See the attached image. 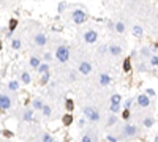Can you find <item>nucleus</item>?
Listing matches in <instances>:
<instances>
[{
  "mask_svg": "<svg viewBox=\"0 0 158 142\" xmlns=\"http://www.w3.org/2000/svg\"><path fill=\"white\" fill-rule=\"evenodd\" d=\"M149 60H150V66H158V55L156 54H152Z\"/></svg>",
  "mask_w": 158,
  "mask_h": 142,
  "instance_id": "nucleus-31",
  "label": "nucleus"
},
{
  "mask_svg": "<svg viewBox=\"0 0 158 142\" xmlns=\"http://www.w3.org/2000/svg\"><path fill=\"white\" fill-rule=\"evenodd\" d=\"M138 133H139V130H138V126H136V125H130V123H127L125 126H123V136L128 137V139L136 137V136H138Z\"/></svg>",
  "mask_w": 158,
  "mask_h": 142,
  "instance_id": "nucleus-4",
  "label": "nucleus"
},
{
  "mask_svg": "<svg viewBox=\"0 0 158 142\" xmlns=\"http://www.w3.org/2000/svg\"><path fill=\"white\" fill-rule=\"evenodd\" d=\"M111 76L109 74H106V73H103V74H100V79H98V82H100V85L101 87H108L109 84H111Z\"/></svg>",
  "mask_w": 158,
  "mask_h": 142,
  "instance_id": "nucleus-10",
  "label": "nucleus"
},
{
  "mask_svg": "<svg viewBox=\"0 0 158 142\" xmlns=\"http://www.w3.org/2000/svg\"><path fill=\"white\" fill-rule=\"evenodd\" d=\"M146 93H147L150 98H152V96H155V90H153V89H146Z\"/></svg>",
  "mask_w": 158,
  "mask_h": 142,
  "instance_id": "nucleus-42",
  "label": "nucleus"
},
{
  "mask_svg": "<svg viewBox=\"0 0 158 142\" xmlns=\"http://www.w3.org/2000/svg\"><path fill=\"white\" fill-rule=\"evenodd\" d=\"M49 81H51V74H49V71H46V73L41 74V79H40V84H41V85L49 84Z\"/></svg>",
  "mask_w": 158,
  "mask_h": 142,
  "instance_id": "nucleus-19",
  "label": "nucleus"
},
{
  "mask_svg": "<svg viewBox=\"0 0 158 142\" xmlns=\"http://www.w3.org/2000/svg\"><path fill=\"white\" fill-rule=\"evenodd\" d=\"M131 69H133V65H131V57H127V59L123 60V71H125V73H130Z\"/></svg>",
  "mask_w": 158,
  "mask_h": 142,
  "instance_id": "nucleus-14",
  "label": "nucleus"
},
{
  "mask_svg": "<svg viewBox=\"0 0 158 142\" xmlns=\"http://www.w3.org/2000/svg\"><path fill=\"white\" fill-rule=\"evenodd\" d=\"M68 77H70V81H76V73H74V71H71V73L68 74Z\"/></svg>",
  "mask_w": 158,
  "mask_h": 142,
  "instance_id": "nucleus-46",
  "label": "nucleus"
},
{
  "mask_svg": "<svg viewBox=\"0 0 158 142\" xmlns=\"http://www.w3.org/2000/svg\"><path fill=\"white\" fill-rule=\"evenodd\" d=\"M153 123H155V120H153L152 117L144 118V126H146V128H152V126H153Z\"/></svg>",
  "mask_w": 158,
  "mask_h": 142,
  "instance_id": "nucleus-30",
  "label": "nucleus"
},
{
  "mask_svg": "<svg viewBox=\"0 0 158 142\" xmlns=\"http://www.w3.org/2000/svg\"><path fill=\"white\" fill-rule=\"evenodd\" d=\"M11 108V98L6 93H0V111H8Z\"/></svg>",
  "mask_w": 158,
  "mask_h": 142,
  "instance_id": "nucleus-6",
  "label": "nucleus"
},
{
  "mask_svg": "<svg viewBox=\"0 0 158 142\" xmlns=\"http://www.w3.org/2000/svg\"><path fill=\"white\" fill-rule=\"evenodd\" d=\"M106 140H109V142H117V140H119V137L112 136V134H108V136H106Z\"/></svg>",
  "mask_w": 158,
  "mask_h": 142,
  "instance_id": "nucleus-38",
  "label": "nucleus"
},
{
  "mask_svg": "<svg viewBox=\"0 0 158 142\" xmlns=\"http://www.w3.org/2000/svg\"><path fill=\"white\" fill-rule=\"evenodd\" d=\"M37 71H38V73L40 74H43V73H46V71H49V63H40V66L37 68Z\"/></svg>",
  "mask_w": 158,
  "mask_h": 142,
  "instance_id": "nucleus-25",
  "label": "nucleus"
},
{
  "mask_svg": "<svg viewBox=\"0 0 158 142\" xmlns=\"http://www.w3.org/2000/svg\"><path fill=\"white\" fill-rule=\"evenodd\" d=\"M33 43H35L37 46H44L47 43V37L44 33H38V35H35V38H33Z\"/></svg>",
  "mask_w": 158,
  "mask_h": 142,
  "instance_id": "nucleus-9",
  "label": "nucleus"
},
{
  "mask_svg": "<svg viewBox=\"0 0 158 142\" xmlns=\"http://www.w3.org/2000/svg\"><path fill=\"white\" fill-rule=\"evenodd\" d=\"M120 109H122V103H111V106H109V111L112 114L120 112Z\"/></svg>",
  "mask_w": 158,
  "mask_h": 142,
  "instance_id": "nucleus-23",
  "label": "nucleus"
},
{
  "mask_svg": "<svg viewBox=\"0 0 158 142\" xmlns=\"http://www.w3.org/2000/svg\"><path fill=\"white\" fill-rule=\"evenodd\" d=\"M109 52H111V55H114V57H119V55L123 54V49L117 44H111L109 46Z\"/></svg>",
  "mask_w": 158,
  "mask_h": 142,
  "instance_id": "nucleus-11",
  "label": "nucleus"
},
{
  "mask_svg": "<svg viewBox=\"0 0 158 142\" xmlns=\"http://www.w3.org/2000/svg\"><path fill=\"white\" fill-rule=\"evenodd\" d=\"M40 63H41V60L38 59L37 55H32V57H30V66H32L33 69H37V68L40 66Z\"/></svg>",
  "mask_w": 158,
  "mask_h": 142,
  "instance_id": "nucleus-21",
  "label": "nucleus"
},
{
  "mask_svg": "<svg viewBox=\"0 0 158 142\" xmlns=\"http://www.w3.org/2000/svg\"><path fill=\"white\" fill-rule=\"evenodd\" d=\"M136 55H138V52H136V51H133V52H131V55H130V57H131V59H133V57H136Z\"/></svg>",
  "mask_w": 158,
  "mask_h": 142,
  "instance_id": "nucleus-49",
  "label": "nucleus"
},
{
  "mask_svg": "<svg viewBox=\"0 0 158 142\" xmlns=\"http://www.w3.org/2000/svg\"><path fill=\"white\" fill-rule=\"evenodd\" d=\"M2 47H3V43H2V41H0V51H2Z\"/></svg>",
  "mask_w": 158,
  "mask_h": 142,
  "instance_id": "nucleus-50",
  "label": "nucleus"
},
{
  "mask_svg": "<svg viewBox=\"0 0 158 142\" xmlns=\"http://www.w3.org/2000/svg\"><path fill=\"white\" fill-rule=\"evenodd\" d=\"M41 140H44V142H54V137L51 136L49 133H43V134H41Z\"/></svg>",
  "mask_w": 158,
  "mask_h": 142,
  "instance_id": "nucleus-32",
  "label": "nucleus"
},
{
  "mask_svg": "<svg viewBox=\"0 0 158 142\" xmlns=\"http://www.w3.org/2000/svg\"><path fill=\"white\" fill-rule=\"evenodd\" d=\"M82 114H84V117L87 120H90V122H93V123L100 120V112L97 109H93L92 106H85V108L82 109Z\"/></svg>",
  "mask_w": 158,
  "mask_h": 142,
  "instance_id": "nucleus-3",
  "label": "nucleus"
},
{
  "mask_svg": "<svg viewBox=\"0 0 158 142\" xmlns=\"http://www.w3.org/2000/svg\"><path fill=\"white\" fill-rule=\"evenodd\" d=\"M73 114L71 112H66L65 115H63V118H62V123H63V126H70L71 123H73Z\"/></svg>",
  "mask_w": 158,
  "mask_h": 142,
  "instance_id": "nucleus-13",
  "label": "nucleus"
},
{
  "mask_svg": "<svg viewBox=\"0 0 158 142\" xmlns=\"http://www.w3.org/2000/svg\"><path fill=\"white\" fill-rule=\"evenodd\" d=\"M115 123H117V115H111V117L108 118V128L114 126Z\"/></svg>",
  "mask_w": 158,
  "mask_h": 142,
  "instance_id": "nucleus-33",
  "label": "nucleus"
},
{
  "mask_svg": "<svg viewBox=\"0 0 158 142\" xmlns=\"http://www.w3.org/2000/svg\"><path fill=\"white\" fill-rule=\"evenodd\" d=\"M33 111H35V109H25L24 111V115H22V118L25 120V122H32V120H33Z\"/></svg>",
  "mask_w": 158,
  "mask_h": 142,
  "instance_id": "nucleus-15",
  "label": "nucleus"
},
{
  "mask_svg": "<svg viewBox=\"0 0 158 142\" xmlns=\"http://www.w3.org/2000/svg\"><path fill=\"white\" fill-rule=\"evenodd\" d=\"M43 106H44V101H43L41 98L32 99V108L35 109V111H41V109H43Z\"/></svg>",
  "mask_w": 158,
  "mask_h": 142,
  "instance_id": "nucleus-12",
  "label": "nucleus"
},
{
  "mask_svg": "<svg viewBox=\"0 0 158 142\" xmlns=\"http://www.w3.org/2000/svg\"><path fill=\"white\" fill-rule=\"evenodd\" d=\"M114 24H115V22H112V21H108V22H106V25H108L109 30H114Z\"/></svg>",
  "mask_w": 158,
  "mask_h": 142,
  "instance_id": "nucleus-45",
  "label": "nucleus"
},
{
  "mask_svg": "<svg viewBox=\"0 0 158 142\" xmlns=\"http://www.w3.org/2000/svg\"><path fill=\"white\" fill-rule=\"evenodd\" d=\"M131 106H133V98H128V99H125V103H123V108L131 109Z\"/></svg>",
  "mask_w": 158,
  "mask_h": 142,
  "instance_id": "nucleus-35",
  "label": "nucleus"
},
{
  "mask_svg": "<svg viewBox=\"0 0 158 142\" xmlns=\"http://www.w3.org/2000/svg\"><path fill=\"white\" fill-rule=\"evenodd\" d=\"M56 59H57L60 63H66L68 60H70V47L65 46V44L59 46L57 51H56Z\"/></svg>",
  "mask_w": 158,
  "mask_h": 142,
  "instance_id": "nucleus-1",
  "label": "nucleus"
},
{
  "mask_svg": "<svg viewBox=\"0 0 158 142\" xmlns=\"http://www.w3.org/2000/svg\"><path fill=\"white\" fill-rule=\"evenodd\" d=\"M92 140H95V139H92L89 134H84V136H82V142H92Z\"/></svg>",
  "mask_w": 158,
  "mask_h": 142,
  "instance_id": "nucleus-41",
  "label": "nucleus"
},
{
  "mask_svg": "<svg viewBox=\"0 0 158 142\" xmlns=\"http://www.w3.org/2000/svg\"><path fill=\"white\" fill-rule=\"evenodd\" d=\"M21 46H22V41L19 38H11V47L15 49V51H19Z\"/></svg>",
  "mask_w": 158,
  "mask_h": 142,
  "instance_id": "nucleus-20",
  "label": "nucleus"
},
{
  "mask_svg": "<svg viewBox=\"0 0 158 142\" xmlns=\"http://www.w3.org/2000/svg\"><path fill=\"white\" fill-rule=\"evenodd\" d=\"M138 71H141V73H144V71H147V66H146V63H139V66H138Z\"/></svg>",
  "mask_w": 158,
  "mask_h": 142,
  "instance_id": "nucleus-40",
  "label": "nucleus"
},
{
  "mask_svg": "<svg viewBox=\"0 0 158 142\" xmlns=\"http://www.w3.org/2000/svg\"><path fill=\"white\" fill-rule=\"evenodd\" d=\"M78 71L81 74H90L92 73V65L89 62H81L79 66H78Z\"/></svg>",
  "mask_w": 158,
  "mask_h": 142,
  "instance_id": "nucleus-8",
  "label": "nucleus"
},
{
  "mask_svg": "<svg viewBox=\"0 0 158 142\" xmlns=\"http://www.w3.org/2000/svg\"><path fill=\"white\" fill-rule=\"evenodd\" d=\"M71 19H73V22L76 24V25H82L87 21V13H85V10H82V8L74 10L71 13Z\"/></svg>",
  "mask_w": 158,
  "mask_h": 142,
  "instance_id": "nucleus-2",
  "label": "nucleus"
},
{
  "mask_svg": "<svg viewBox=\"0 0 158 142\" xmlns=\"http://www.w3.org/2000/svg\"><path fill=\"white\" fill-rule=\"evenodd\" d=\"M136 103H138L139 108H149L150 106V96L147 93H141L138 98H136Z\"/></svg>",
  "mask_w": 158,
  "mask_h": 142,
  "instance_id": "nucleus-7",
  "label": "nucleus"
},
{
  "mask_svg": "<svg viewBox=\"0 0 158 142\" xmlns=\"http://www.w3.org/2000/svg\"><path fill=\"white\" fill-rule=\"evenodd\" d=\"M82 40H84L87 44H93V43L98 41V33L92 30V28H89V30L84 32V37H82Z\"/></svg>",
  "mask_w": 158,
  "mask_h": 142,
  "instance_id": "nucleus-5",
  "label": "nucleus"
},
{
  "mask_svg": "<svg viewBox=\"0 0 158 142\" xmlns=\"http://www.w3.org/2000/svg\"><path fill=\"white\" fill-rule=\"evenodd\" d=\"M155 140H156V142H158V134H156V136H155Z\"/></svg>",
  "mask_w": 158,
  "mask_h": 142,
  "instance_id": "nucleus-51",
  "label": "nucleus"
},
{
  "mask_svg": "<svg viewBox=\"0 0 158 142\" xmlns=\"http://www.w3.org/2000/svg\"><path fill=\"white\" fill-rule=\"evenodd\" d=\"M114 30L117 33H123V32H125V24L120 22V21H119V22H115L114 24Z\"/></svg>",
  "mask_w": 158,
  "mask_h": 142,
  "instance_id": "nucleus-24",
  "label": "nucleus"
},
{
  "mask_svg": "<svg viewBox=\"0 0 158 142\" xmlns=\"http://www.w3.org/2000/svg\"><path fill=\"white\" fill-rule=\"evenodd\" d=\"M130 117H131V112H130V109L125 108V109L122 111V118L123 120H130Z\"/></svg>",
  "mask_w": 158,
  "mask_h": 142,
  "instance_id": "nucleus-34",
  "label": "nucleus"
},
{
  "mask_svg": "<svg viewBox=\"0 0 158 142\" xmlns=\"http://www.w3.org/2000/svg\"><path fill=\"white\" fill-rule=\"evenodd\" d=\"M8 90L18 92V90H19V82H18V81H10V82H8Z\"/></svg>",
  "mask_w": 158,
  "mask_h": 142,
  "instance_id": "nucleus-26",
  "label": "nucleus"
},
{
  "mask_svg": "<svg viewBox=\"0 0 158 142\" xmlns=\"http://www.w3.org/2000/svg\"><path fill=\"white\" fill-rule=\"evenodd\" d=\"M156 51H158V44H153L152 46V52H156Z\"/></svg>",
  "mask_w": 158,
  "mask_h": 142,
  "instance_id": "nucleus-48",
  "label": "nucleus"
},
{
  "mask_svg": "<svg viewBox=\"0 0 158 142\" xmlns=\"http://www.w3.org/2000/svg\"><path fill=\"white\" fill-rule=\"evenodd\" d=\"M44 60H46V62H51V60H52V54L44 52Z\"/></svg>",
  "mask_w": 158,
  "mask_h": 142,
  "instance_id": "nucleus-44",
  "label": "nucleus"
},
{
  "mask_svg": "<svg viewBox=\"0 0 158 142\" xmlns=\"http://www.w3.org/2000/svg\"><path fill=\"white\" fill-rule=\"evenodd\" d=\"M65 109H66V112H73L74 111V101L73 99H70V98L65 99Z\"/></svg>",
  "mask_w": 158,
  "mask_h": 142,
  "instance_id": "nucleus-22",
  "label": "nucleus"
},
{
  "mask_svg": "<svg viewBox=\"0 0 158 142\" xmlns=\"http://www.w3.org/2000/svg\"><path fill=\"white\" fill-rule=\"evenodd\" d=\"M111 103H122V95L120 93H114L111 95V99H109Z\"/></svg>",
  "mask_w": 158,
  "mask_h": 142,
  "instance_id": "nucleus-29",
  "label": "nucleus"
},
{
  "mask_svg": "<svg viewBox=\"0 0 158 142\" xmlns=\"http://www.w3.org/2000/svg\"><path fill=\"white\" fill-rule=\"evenodd\" d=\"M41 112H43V115H44V117H51V115H52V109H51V106H47V104L43 106Z\"/></svg>",
  "mask_w": 158,
  "mask_h": 142,
  "instance_id": "nucleus-27",
  "label": "nucleus"
},
{
  "mask_svg": "<svg viewBox=\"0 0 158 142\" xmlns=\"http://www.w3.org/2000/svg\"><path fill=\"white\" fill-rule=\"evenodd\" d=\"M16 27H18V19L11 18V19H10V22H8V30H13V32H15V30H16Z\"/></svg>",
  "mask_w": 158,
  "mask_h": 142,
  "instance_id": "nucleus-28",
  "label": "nucleus"
},
{
  "mask_svg": "<svg viewBox=\"0 0 158 142\" xmlns=\"http://www.w3.org/2000/svg\"><path fill=\"white\" fill-rule=\"evenodd\" d=\"M21 82L22 84H25V85H29L30 82H32V76L27 73V71H24L22 74H21Z\"/></svg>",
  "mask_w": 158,
  "mask_h": 142,
  "instance_id": "nucleus-16",
  "label": "nucleus"
},
{
  "mask_svg": "<svg viewBox=\"0 0 158 142\" xmlns=\"http://www.w3.org/2000/svg\"><path fill=\"white\" fill-rule=\"evenodd\" d=\"M78 125H79V128H84V126H85V117L79 118V120H78Z\"/></svg>",
  "mask_w": 158,
  "mask_h": 142,
  "instance_id": "nucleus-39",
  "label": "nucleus"
},
{
  "mask_svg": "<svg viewBox=\"0 0 158 142\" xmlns=\"http://www.w3.org/2000/svg\"><path fill=\"white\" fill-rule=\"evenodd\" d=\"M65 10H66V3L65 2H60L59 3V13H63Z\"/></svg>",
  "mask_w": 158,
  "mask_h": 142,
  "instance_id": "nucleus-37",
  "label": "nucleus"
},
{
  "mask_svg": "<svg viewBox=\"0 0 158 142\" xmlns=\"http://www.w3.org/2000/svg\"><path fill=\"white\" fill-rule=\"evenodd\" d=\"M6 38H8V40L13 38V30H8V32H6Z\"/></svg>",
  "mask_w": 158,
  "mask_h": 142,
  "instance_id": "nucleus-47",
  "label": "nucleus"
},
{
  "mask_svg": "<svg viewBox=\"0 0 158 142\" xmlns=\"http://www.w3.org/2000/svg\"><path fill=\"white\" fill-rule=\"evenodd\" d=\"M2 134H3L5 137H13V133H11V131H8V130H3V131H2Z\"/></svg>",
  "mask_w": 158,
  "mask_h": 142,
  "instance_id": "nucleus-43",
  "label": "nucleus"
},
{
  "mask_svg": "<svg viewBox=\"0 0 158 142\" xmlns=\"http://www.w3.org/2000/svg\"><path fill=\"white\" fill-rule=\"evenodd\" d=\"M139 54H141L142 59H150V55H152V49H149V47L144 46L141 51H139Z\"/></svg>",
  "mask_w": 158,
  "mask_h": 142,
  "instance_id": "nucleus-18",
  "label": "nucleus"
},
{
  "mask_svg": "<svg viewBox=\"0 0 158 142\" xmlns=\"http://www.w3.org/2000/svg\"><path fill=\"white\" fill-rule=\"evenodd\" d=\"M106 51H109V46H108V44H103V46H100V49H98L100 54H105Z\"/></svg>",
  "mask_w": 158,
  "mask_h": 142,
  "instance_id": "nucleus-36",
  "label": "nucleus"
},
{
  "mask_svg": "<svg viewBox=\"0 0 158 142\" xmlns=\"http://www.w3.org/2000/svg\"><path fill=\"white\" fill-rule=\"evenodd\" d=\"M142 35H144V28H142L141 25H134V27H133V37L141 38Z\"/></svg>",
  "mask_w": 158,
  "mask_h": 142,
  "instance_id": "nucleus-17",
  "label": "nucleus"
}]
</instances>
